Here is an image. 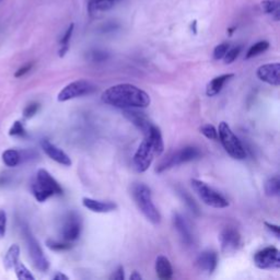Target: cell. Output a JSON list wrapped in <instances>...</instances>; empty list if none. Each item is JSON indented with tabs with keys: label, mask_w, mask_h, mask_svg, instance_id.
I'll list each match as a JSON object with an SVG mask.
<instances>
[{
	"label": "cell",
	"mask_w": 280,
	"mask_h": 280,
	"mask_svg": "<svg viewBox=\"0 0 280 280\" xmlns=\"http://www.w3.org/2000/svg\"><path fill=\"white\" fill-rule=\"evenodd\" d=\"M218 257L216 252L205 251L196 259V266L201 271L207 274H212L217 267Z\"/></svg>",
	"instance_id": "16"
},
{
	"label": "cell",
	"mask_w": 280,
	"mask_h": 280,
	"mask_svg": "<svg viewBox=\"0 0 280 280\" xmlns=\"http://www.w3.org/2000/svg\"><path fill=\"white\" fill-rule=\"evenodd\" d=\"M7 230V213L5 210L0 209V240L6 235Z\"/></svg>",
	"instance_id": "37"
},
{
	"label": "cell",
	"mask_w": 280,
	"mask_h": 280,
	"mask_svg": "<svg viewBox=\"0 0 280 280\" xmlns=\"http://www.w3.org/2000/svg\"><path fill=\"white\" fill-rule=\"evenodd\" d=\"M280 64L273 63L263 65L257 69V77L262 81L266 82L268 85L278 87L280 85Z\"/></svg>",
	"instance_id": "13"
},
{
	"label": "cell",
	"mask_w": 280,
	"mask_h": 280,
	"mask_svg": "<svg viewBox=\"0 0 280 280\" xmlns=\"http://www.w3.org/2000/svg\"><path fill=\"white\" fill-rule=\"evenodd\" d=\"M41 146H42V149L44 150V152L55 162L59 163V164H62V166H65V167L71 166V160L68 156V154L65 153L61 149V148L56 147L55 145H53L51 142H48V140H46V139L42 140Z\"/></svg>",
	"instance_id": "14"
},
{
	"label": "cell",
	"mask_w": 280,
	"mask_h": 280,
	"mask_svg": "<svg viewBox=\"0 0 280 280\" xmlns=\"http://www.w3.org/2000/svg\"><path fill=\"white\" fill-rule=\"evenodd\" d=\"M82 204H84L85 207L88 208L89 210H91L93 212H97V213L111 212L117 208L116 204H114L112 202L96 201V199L89 198V197H85V198L82 199Z\"/></svg>",
	"instance_id": "18"
},
{
	"label": "cell",
	"mask_w": 280,
	"mask_h": 280,
	"mask_svg": "<svg viewBox=\"0 0 280 280\" xmlns=\"http://www.w3.org/2000/svg\"><path fill=\"white\" fill-rule=\"evenodd\" d=\"M218 138L224 146L225 150L233 159L243 160L246 158V152L242 143L228 125V123L221 122L218 128Z\"/></svg>",
	"instance_id": "4"
},
{
	"label": "cell",
	"mask_w": 280,
	"mask_h": 280,
	"mask_svg": "<svg viewBox=\"0 0 280 280\" xmlns=\"http://www.w3.org/2000/svg\"><path fill=\"white\" fill-rule=\"evenodd\" d=\"M68 49H69V45L62 46L59 49V57H64L66 55V53L68 52Z\"/></svg>",
	"instance_id": "42"
},
{
	"label": "cell",
	"mask_w": 280,
	"mask_h": 280,
	"mask_svg": "<svg viewBox=\"0 0 280 280\" xmlns=\"http://www.w3.org/2000/svg\"><path fill=\"white\" fill-rule=\"evenodd\" d=\"M20 257V248L18 244H12L9 250L7 251V254L4 259V265L7 270H10L14 268L16 263L19 262Z\"/></svg>",
	"instance_id": "23"
},
{
	"label": "cell",
	"mask_w": 280,
	"mask_h": 280,
	"mask_svg": "<svg viewBox=\"0 0 280 280\" xmlns=\"http://www.w3.org/2000/svg\"><path fill=\"white\" fill-rule=\"evenodd\" d=\"M95 90L93 84L87 80H78L71 82L68 86H66L62 91L58 93L57 100L59 102H66L72 100V98L84 96L87 94L92 93Z\"/></svg>",
	"instance_id": "8"
},
{
	"label": "cell",
	"mask_w": 280,
	"mask_h": 280,
	"mask_svg": "<svg viewBox=\"0 0 280 280\" xmlns=\"http://www.w3.org/2000/svg\"><path fill=\"white\" fill-rule=\"evenodd\" d=\"M81 233V220L76 212H70L66 218L62 229V236L65 241H76Z\"/></svg>",
	"instance_id": "11"
},
{
	"label": "cell",
	"mask_w": 280,
	"mask_h": 280,
	"mask_svg": "<svg viewBox=\"0 0 280 280\" xmlns=\"http://www.w3.org/2000/svg\"><path fill=\"white\" fill-rule=\"evenodd\" d=\"M108 53L105 52H102V51H93L90 53V59H91L92 62H95V63H101V62H104L108 59Z\"/></svg>",
	"instance_id": "36"
},
{
	"label": "cell",
	"mask_w": 280,
	"mask_h": 280,
	"mask_svg": "<svg viewBox=\"0 0 280 280\" xmlns=\"http://www.w3.org/2000/svg\"><path fill=\"white\" fill-rule=\"evenodd\" d=\"M229 48H230V45L228 43L219 44L218 46L215 47V49H213V58H215L216 61L222 59L225 57L226 53L228 52Z\"/></svg>",
	"instance_id": "33"
},
{
	"label": "cell",
	"mask_w": 280,
	"mask_h": 280,
	"mask_svg": "<svg viewBox=\"0 0 280 280\" xmlns=\"http://www.w3.org/2000/svg\"><path fill=\"white\" fill-rule=\"evenodd\" d=\"M14 271L20 280H34V276L31 274V271L24 266L22 263L19 261L14 266Z\"/></svg>",
	"instance_id": "27"
},
{
	"label": "cell",
	"mask_w": 280,
	"mask_h": 280,
	"mask_svg": "<svg viewBox=\"0 0 280 280\" xmlns=\"http://www.w3.org/2000/svg\"><path fill=\"white\" fill-rule=\"evenodd\" d=\"M219 240L221 243V250L226 254L234 253L241 244V235L235 229L226 228L220 233Z\"/></svg>",
	"instance_id": "12"
},
{
	"label": "cell",
	"mask_w": 280,
	"mask_h": 280,
	"mask_svg": "<svg viewBox=\"0 0 280 280\" xmlns=\"http://www.w3.org/2000/svg\"><path fill=\"white\" fill-rule=\"evenodd\" d=\"M236 28H232V29H229V33H230V34H232V33H233V31L235 30Z\"/></svg>",
	"instance_id": "46"
},
{
	"label": "cell",
	"mask_w": 280,
	"mask_h": 280,
	"mask_svg": "<svg viewBox=\"0 0 280 280\" xmlns=\"http://www.w3.org/2000/svg\"><path fill=\"white\" fill-rule=\"evenodd\" d=\"M131 280H142V276H140L137 271H134V274L130 276Z\"/></svg>",
	"instance_id": "44"
},
{
	"label": "cell",
	"mask_w": 280,
	"mask_h": 280,
	"mask_svg": "<svg viewBox=\"0 0 280 280\" xmlns=\"http://www.w3.org/2000/svg\"><path fill=\"white\" fill-rule=\"evenodd\" d=\"M46 245L48 246V249H51L56 252H61V251H67L71 249V244L68 242H58L55 240H47Z\"/></svg>",
	"instance_id": "29"
},
{
	"label": "cell",
	"mask_w": 280,
	"mask_h": 280,
	"mask_svg": "<svg viewBox=\"0 0 280 280\" xmlns=\"http://www.w3.org/2000/svg\"><path fill=\"white\" fill-rule=\"evenodd\" d=\"M147 137L148 139H149V142L153 148L154 150V154H161L164 150V144H163V138H162V135H161V131L160 129L152 125L149 129V131H148V134L145 136Z\"/></svg>",
	"instance_id": "20"
},
{
	"label": "cell",
	"mask_w": 280,
	"mask_h": 280,
	"mask_svg": "<svg viewBox=\"0 0 280 280\" xmlns=\"http://www.w3.org/2000/svg\"><path fill=\"white\" fill-rule=\"evenodd\" d=\"M73 29H75V24L71 23L69 28L67 29V31L65 32L64 36L62 37L61 39V45L64 46V45H69V42H70V38L72 36V33H73Z\"/></svg>",
	"instance_id": "38"
},
{
	"label": "cell",
	"mask_w": 280,
	"mask_h": 280,
	"mask_svg": "<svg viewBox=\"0 0 280 280\" xmlns=\"http://www.w3.org/2000/svg\"><path fill=\"white\" fill-rule=\"evenodd\" d=\"M173 225H174L176 231L181 235L183 243L186 245H192L194 242V237L191 228H189L185 218L182 215H179V213H174V216H173Z\"/></svg>",
	"instance_id": "17"
},
{
	"label": "cell",
	"mask_w": 280,
	"mask_h": 280,
	"mask_svg": "<svg viewBox=\"0 0 280 280\" xmlns=\"http://www.w3.org/2000/svg\"><path fill=\"white\" fill-rule=\"evenodd\" d=\"M38 109H39V104L38 103H31V104H29L27 106L26 109H24L23 116L26 118H31L37 113Z\"/></svg>",
	"instance_id": "35"
},
{
	"label": "cell",
	"mask_w": 280,
	"mask_h": 280,
	"mask_svg": "<svg viewBox=\"0 0 280 280\" xmlns=\"http://www.w3.org/2000/svg\"><path fill=\"white\" fill-rule=\"evenodd\" d=\"M254 263L261 269L280 268V253L274 246H268L255 254Z\"/></svg>",
	"instance_id": "9"
},
{
	"label": "cell",
	"mask_w": 280,
	"mask_h": 280,
	"mask_svg": "<svg viewBox=\"0 0 280 280\" xmlns=\"http://www.w3.org/2000/svg\"><path fill=\"white\" fill-rule=\"evenodd\" d=\"M111 279L114 280H124V268L123 266H119L118 269L111 276Z\"/></svg>",
	"instance_id": "41"
},
{
	"label": "cell",
	"mask_w": 280,
	"mask_h": 280,
	"mask_svg": "<svg viewBox=\"0 0 280 280\" xmlns=\"http://www.w3.org/2000/svg\"><path fill=\"white\" fill-rule=\"evenodd\" d=\"M234 77L233 73H226V75H221L219 77H216L215 79H212L208 86L207 90H206V93H207L208 96H215L217 95L224 86L226 85V82H228L230 79H232Z\"/></svg>",
	"instance_id": "21"
},
{
	"label": "cell",
	"mask_w": 280,
	"mask_h": 280,
	"mask_svg": "<svg viewBox=\"0 0 280 280\" xmlns=\"http://www.w3.org/2000/svg\"><path fill=\"white\" fill-rule=\"evenodd\" d=\"M265 227L269 230V231L270 232H273L275 235H276V237L277 238H279V236H280V228L278 227V226H276V225H271V224H268V222H265Z\"/></svg>",
	"instance_id": "40"
},
{
	"label": "cell",
	"mask_w": 280,
	"mask_h": 280,
	"mask_svg": "<svg viewBox=\"0 0 280 280\" xmlns=\"http://www.w3.org/2000/svg\"><path fill=\"white\" fill-rule=\"evenodd\" d=\"M102 101L119 109H146L151 102L149 94L129 84L116 85L105 90Z\"/></svg>",
	"instance_id": "1"
},
{
	"label": "cell",
	"mask_w": 280,
	"mask_h": 280,
	"mask_svg": "<svg viewBox=\"0 0 280 280\" xmlns=\"http://www.w3.org/2000/svg\"><path fill=\"white\" fill-rule=\"evenodd\" d=\"M268 47H269V43L267 42V41H261V42H257L256 44H254L249 49L248 53H246L245 58L250 59V58H253V57H255V56H258L262 53L266 52L268 49Z\"/></svg>",
	"instance_id": "26"
},
{
	"label": "cell",
	"mask_w": 280,
	"mask_h": 280,
	"mask_svg": "<svg viewBox=\"0 0 280 280\" xmlns=\"http://www.w3.org/2000/svg\"><path fill=\"white\" fill-rule=\"evenodd\" d=\"M265 194L269 197L278 196L280 194V179L277 176L271 177L266 181L265 186Z\"/></svg>",
	"instance_id": "25"
},
{
	"label": "cell",
	"mask_w": 280,
	"mask_h": 280,
	"mask_svg": "<svg viewBox=\"0 0 280 280\" xmlns=\"http://www.w3.org/2000/svg\"><path fill=\"white\" fill-rule=\"evenodd\" d=\"M241 52V47L236 46L233 48H229L228 52L226 53L224 59H225V64H232L236 58L237 56L240 55Z\"/></svg>",
	"instance_id": "32"
},
{
	"label": "cell",
	"mask_w": 280,
	"mask_h": 280,
	"mask_svg": "<svg viewBox=\"0 0 280 280\" xmlns=\"http://www.w3.org/2000/svg\"><path fill=\"white\" fill-rule=\"evenodd\" d=\"M178 194L181 195V197H182L184 203L187 205V207L192 210V212L195 213L196 216H199V213H201L199 207H198V205H197V203L192 198V196L187 194V192H185V191H179Z\"/></svg>",
	"instance_id": "28"
},
{
	"label": "cell",
	"mask_w": 280,
	"mask_h": 280,
	"mask_svg": "<svg viewBox=\"0 0 280 280\" xmlns=\"http://www.w3.org/2000/svg\"><path fill=\"white\" fill-rule=\"evenodd\" d=\"M199 155H201V152L198 149H197V148L191 147V146L185 147V148H183V149H181L173 154H171L170 156H168L166 160H163L159 164L155 171L158 173H161V172L166 171L168 169H171L173 167L179 166V164L187 163V162H191V161L198 159Z\"/></svg>",
	"instance_id": "6"
},
{
	"label": "cell",
	"mask_w": 280,
	"mask_h": 280,
	"mask_svg": "<svg viewBox=\"0 0 280 280\" xmlns=\"http://www.w3.org/2000/svg\"><path fill=\"white\" fill-rule=\"evenodd\" d=\"M3 161L7 167L14 168L21 162V154L18 150L8 149L3 153Z\"/></svg>",
	"instance_id": "24"
},
{
	"label": "cell",
	"mask_w": 280,
	"mask_h": 280,
	"mask_svg": "<svg viewBox=\"0 0 280 280\" xmlns=\"http://www.w3.org/2000/svg\"><path fill=\"white\" fill-rule=\"evenodd\" d=\"M134 198L138 208L148 220L152 222L153 225L160 224L161 215L152 202L151 191L149 187L145 184H137L134 187Z\"/></svg>",
	"instance_id": "3"
},
{
	"label": "cell",
	"mask_w": 280,
	"mask_h": 280,
	"mask_svg": "<svg viewBox=\"0 0 280 280\" xmlns=\"http://www.w3.org/2000/svg\"><path fill=\"white\" fill-rule=\"evenodd\" d=\"M118 0H89L88 10L90 14H97L100 12L109 11Z\"/></svg>",
	"instance_id": "22"
},
{
	"label": "cell",
	"mask_w": 280,
	"mask_h": 280,
	"mask_svg": "<svg viewBox=\"0 0 280 280\" xmlns=\"http://www.w3.org/2000/svg\"><path fill=\"white\" fill-rule=\"evenodd\" d=\"M155 273L160 279L168 280L173 276V269L170 261L166 256H158L155 259Z\"/></svg>",
	"instance_id": "19"
},
{
	"label": "cell",
	"mask_w": 280,
	"mask_h": 280,
	"mask_svg": "<svg viewBox=\"0 0 280 280\" xmlns=\"http://www.w3.org/2000/svg\"><path fill=\"white\" fill-rule=\"evenodd\" d=\"M192 32L194 33V34H196L197 33V21L196 20H194L192 23Z\"/></svg>",
	"instance_id": "45"
},
{
	"label": "cell",
	"mask_w": 280,
	"mask_h": 280,
	"mask_svg": "<svg viewBox=\"0 0 280 280\" xmlns=\"http://www.w3.org/2000/svg\"><path fill=\"white\" fill-rule=\"evenodd\" d=\"M192 187L195 193L198 195L202 202L213 208H226L229 206V202L224 195H221L216 189L202 182L199 179H192Z\"/></svg>",
	"instance_id": "5"
},
{
	"label": "cell",
	"mask_w": 280,
	"mask_h": 280,
	"mask_svg": "<svg viewBox=\"0 0 280 280\" xmlns=\"http://www.w3.org/2000/svg\"><path fill=\"white\" fill-rule=\"evenodd\" d=\"M32 66H33V64H28L26 66H23V67H21L19 70H16V72L14 73V77L15 78H20V77L24 76L27 72H29L31 70Z\"/></svg>",
	"instance_id": "39"
},
{
	"label": "cell",
	"mask_w": 280,
	"mask_h": 280,
	"mask_svg": "<svg viewBox=\"0 0 280 280\" xmlns=\"http://www.w3.org/2000/svg\"><path fill=\"white\" fill-rule=\"evenodd\" d=\"M261 7L263 11L268 14H273L279 10V4L276 0H264L261 3Z\"/></svg>",
	"instance_id": "30"
},
{
	"label": "cell",
	"mask_w": 280,
	"mask_h": 280,
	"mask_svg": "<svg viewBox=\"0 0 280 280\" xmlns=\"http://www.w3.org/2000/svg\"><path fill=\"white\" fill-rule=\"evenodd\" d=\"M68 279H69V278H68L67 276L64 275V274H61V273L56 274V275L54 276V280H68Z\"/></svg>",
	"instance_id": "43"
},
{
	"label": "cell",
	"mask_w": 280,
	"mask_h": 280,
	"mask_svg": "<svg viewBox=\"0 0 280 280\" xmlns=\"http://www.w3.org/2000/svg\"><path fill=\"white\" fill-rule=\"evenodd\" d=\"M32 193L37 202L44 203L53 195H62L63 188L46 170L41 169L36 173L34 183L32 184Z\"/></svg>",
	"instance_id": "2"
},
{
	"label": "cell",
	"mask_w": 280,
	"mask_h": 280,
	"mask_svg": "<svg viewBox=\"0 0 280 280\" xmlns=\"http://www.w3.org/2000/svg\"><path fill=\"white\" fill-rule=\"evenodd\" d=\"M123 114H124V116L129 121L133 123V124L139 129L142 130V133L144 134V136H146L148 134V131H149L150 127L153 125L152 123L148 119V117L146 115L142 112H138L134 109H123Z\"/></svg>",
	"instance_id": "15"
},
{
	"label": "cell",
	"mask_w": 280,
	"mask_h": 280,
	"mask_svg": "<svg viewBox=\"0 0 280 280\" xmlns=\"http://www.w3.org/2000/svg\"><path fill=\"white\" fill-rule=\"evenodd\" d=\"M10 136H26V129H24L20 121H15L9 130Z\"/></svg>",
	"instance_id": "34"
},
{
	"label": "cell",
	"mask_w": 280,
	"mask_h": 280,
	"mask_svg": "<svg viewBox=\"0 0 280 280\" xmlns=\"http://www.w3.org/2000/svg\"><path fill=\"white\" fill-rule=\"evenodd\" d=\"M153 155H154V150L149 142V139L145 137L143 143L139 145L138 149L134 155V164L137 171L145 172L149 169V167L151 166V163L153 161Z\"/></svg>",
	"instance_id": "10"
},
{
	"label": "cell",
	"mask_w": 280,
	"mask_h": 280,
	"mask_svg": "<svg viewBox=\"0 0 280 280\" xmlns=\"http://www.w3.org/2000/svg\"><path fill=\"white\" fill-rule=\"evenodd\" d=\"M201 133L210 140H217L218 139V130L210 124H206L199 128Z\"/></svg>",
	"instance_id": "31"
},
{
	"label": "cell",
	"mask_w": 280,
	"mask_h": 280,
	"mask_svg": "<svg viewBox=\"0 0 280 280\" xmlns=\"http://www.w3.org/2000/svg\"><path fill=\"white\" fill-rule=\"evenodd\" d=\"M23 234H24V238H26L29 254L33 264H34V266L38 270L46 271L49 268V263L43 253L42 248L39 246L37 240L34 237V235L32 234V232L30 231L28 227L23 228Z\"/></svg>",
	"instance_id": "7"
}]
</instances>
